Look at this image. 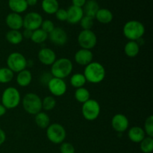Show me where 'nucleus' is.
<instances>
[{"instance_id": "obj_22", "label": "nucleus", "mask_w": 153, "mask_h": 153, "mask_svg": "<svg viewBox=\"0 0 153 153\" xmlns=\"http://www.w3.org/2000/svg\"><path fill=\"white\" fill-rule=\"evenodd\" d=\"M95 18L100 23L108 24L113 19V13L108 9L100 8L96 14Z\"/></svg>"}, {"instance_id": "obj_34", "label": "nucleus", "mask_w": 153, "mask_h": 153, "mask_svg": "<svg viewBox=\"0 0 153 153\" xmlns=\"http://www.w3.org/2000/svg\"><path fill=\"white\" fill-rule=\"evenodd\" d=\"M144 132L148 137H153V116L150 115L146 119L144 123Z\"/></svg>"}, {"instance_id": "obj_4", "label": "nucleus", "mask_w": 153, "mask_h": 153, "mask_svg": "<svg viewBox=\"0 0 153 153\" xmlns=\"http://www.w3.org/2000/svg\"><path fill=\"white\" fill-rule=\"evenodd\" d=\"M22 107L28 114L36 115L42 110V100L37 94L28 93L22 98Z\"/></svg>"}, {"instance_id": "obj_13", "label": "nucleus", "mask_w": 153, "mask_h": 153, "mask_svg": "<svg viewBox=\"0 0 153 153\" xmlns=\"http://www.w3.org/2000/svg\"><path fill=\"white\" fill-rule=\"evenodd\" d=\"M129 126V121L126 116L123 114H117L111 119V126L117 133H123L126 131Z\"/></svg>"}, {"instance_id": "obj_42", "label": "nucleus", "mask_w": 153, "mask_h": 153, "mask_svg": "<svg viewBox=\"0 0 153 153\" xmlns=\"http://www.w3.org/2000/svg\"><path fill=\"white\" fill-rule=\"evenodd\" d=\"M6 111H7V109H6L2 105L0 104V117H2L3 115L5 114Z\"/></svg>"}, {"instance_id": "obj_1", "label": "nucleus", "mask_w": 153, "mask_h": 153, "mask_svg": "<svg viewBox=\"0 0 153 153\" xmlns=\"http://www.w3.org/2000/svg\"><path fill=\"white\" fill-rule=\"evenodd\" d=\"M83 74L87 82L98 84L104 80L106 72L102 64L97 61H92L88 65L85 66Z\"/></svg>"}, {"instance_id": "obj_18", "label": "nucleus", "mask_w": 153, "mask_h": 153, "mask_svg": "<svg viewBox=\"0 0 153 153\" xmlns=\"http://www.w3.org/2000/svg\"><path fill=\"white\" fill-rule=\"evenodd\" d=\"M128 137L131 141L134 143H140L146 137L143 128L139 126L131 127L128 131Z\"/></svg>"}, {"instance_id": "obj_32", "label": "nucleus", "mask_w": 153, "mask_h": 153, "mask_svg": "<svg viewBox=\"0 0 153 153\" xmlns=\"http://www.w3.org/2000/svg\"><path fill=\"white\" fill-rule=\"evenodd\" d=\"M56 106V100L52 96L46 97L42 100V109L45 111H52Z\"/></svg>"}, {"instance_id": "obj_10", "label": "nucleus", "mask_w": 153, "mask_h": 153, "mask_svg": "<svg viewBox=\"0 0 153 153\" xmlns=\"http://www.w3.org/2000/svg\"><path fill=\"white\" fill-rule=\"evenodd\" d=\"M43 17L40 13L37 12L28 13L23 18V27L25 29L34 31L40 28Z\"/></svg>"}, {"instance_id": "obj_41", "label": "nucleus", "mask_w": 153, "mask_h": 153, "mask_svg": "<svg viewBox=\"0 0 153 153\" xmlns=\"http://www.w3.org/2000/svg\"><path fill=\"white\" fill-rule=\"evenodd\" d=\"M32 31L31 30H28V29H24L23 32L22 33V37H25L26 39H31V35H32Z\"/></svg>"}, {"instance_id": "obj_17", "label": "nucleus", "mask_w": 153, "mask_h": 153, "mask_svg": "<svg viewBox=\"0 0 153 153\" xmlns=\"http://www.w3.org/2000/svg\"><path fill=\"white\" fill-rule=\"evenodd\" d=\"M67 21L70 24H72V25L79 23L81 21V19H82V18L84 16L83 9H82V7H76V6L72 5L67 9Z\"/></svg>"}, {"instance_id": "obj_43", "label": "nucleus", "mask_w": 153, "mask_h": 153, "mask_svg": "<svg viewBox=\"0 0 153 153\" xmlns=\"http://www.w3.org/2000/svg\"><path fill=\"white\" fill-rule=\"evenodd\" d=\"M28 6H34L37 4V0H26Z\"/></svg>"}, {"instance_id": "obj_39", "label": "nucleus", "mask_w": 153, "mask_h": 153, "mask_svg": "<svg viewBox=\"0 0 153 153\" xmlns=\"http://www.w3.org/2000/svg\"><path fill=\"white\" fill-rule=\"evenodd\" d=\"M87 0H72V2H73V5L76 6V7H82L85 5V4L86 3Z\"/></svg>"}, {"instance_id": "obj_23", "label": "nucleus", "mask_w": 153, "mask_h": 153, "mask_svg": "<svg viewBox=\"0 0 153 153\" xmlns=\"http://www.w3.org/2000/svg\"><path fill=\"white\" fill-rule=\"evenodd\" d=\"M41 6L43 11L48 14H54L59 9L58 0H43Z\"/></svg>"}, {"instance_id": "obj_7", "label": "nucleus", "mask_w": 153, "mask_h": 153, "mask_svg": "<svg viewBox=\"0 0 153 153\" xmlns=\"http://www.w3.org/2000/svg\"><path fill=\"white\" fill-rule=\"evenodd\" d=\"M27 61H28L22 54L17 52H12L7 58V67L13 73H18L26 68Z\"/></svg>"}, {"instance_id": "obj_9", "label": "nucleus", "mask_w": 153, "mask_h": 153, "mask_svg": "<svg viewBox=\"0 0 153 153\" xmlns=\"http://www.w3.org/2000/svg\"><path fill=\"white\" fill-rule=\"evenodd\" d=\"M78 43L82 49L91 50L97 45V37L92 30H82L78 36Z\"/></svg>"}, {"instance_id": "obj_21", "label": "nucleus", "mask_w": 153, "mask_h": 153, "mask_svg": "<svg viewBox=\"0 0 153 153\" xmlns=\"http://www.w3.org/2000/svg\"><path fill=\"white\" fill-rule=\"evenodd\" d=\"M8 6L13 13H21L28 8L26 0H8Z\"/></svg>"}, {"instance_id": "obj_30", "label": "nucleus", "mask_w": 153, "mask_h": 153, "mask_svg": "<svg viewBox=\"0 0 153 153\" xmlns=\"http://www.w3.org/2000/svg\"><path fill=\"white\" fill-rule=\"evenodd\" d=\"M13 76H14V73L7 67L0 68V83H9L13 79Z\"/></svg>"}, {"instance_id": "obj_37", "label": "nucleus", "mask_w": 153, "mask_h": 153, "mask_svg": "<svg viewBox=\"0 0 153 153\" xmlns=\"http://www.w3.org/2000/svg\"><path fill=\"white\" fill-rule=\"evenodd\" d=\"M52 77H53V76H52L51 73L44 72V73H41V75L40 76V78H39V80H40L41 85L47 86L48 83H49V81L52 79Z\"/></svg>"}, {"instance_id": "obj_25", "label": "nucleus", "mask_w": 153, "mask_h": 153, "mask_svg": "<svg viewBox=\"0 0 153 153\" xmlns=\"http://www.w3.org/2000/svg\"><path fill=\"white\" fill-rule=\"evenodd\" d=\"M34 122L39 128H46L50 125V117L46 113L40 111L35 115Z\"/></svg>"}, {"instance_id": "obj_14", "label": "nucleus", "mask_w": 153, "mask_h": 153, "mask_svg": "<svg viewBox=\"0 0 153 153\" xmlns=\"http://www.w3.org/2000/svg\"><path fill=\"white\" fill-rule=\"evenodd\" d=\"M37 58L41 64L46 66H52L56 61V54L49 48H42L37 54Z\"/></svg>"}, {"instance_id": "obj_3", "label": "nucleus", "mask_w": 153, "mask_h": 153, "mask_svg": "<svg viewBox=\"0 0 153 153\" xmlns=\"http://www.w3.org/2000/svg\"><path fill=\"white\" fill-rule=\"evenodd\" d=\"M123 32L128 40L136 41L143 37L145 33V27L143 24L139 21L130 20L124 25Z\"/></svg>"}, {"instance_id": "obj_12", "label": "nucleus", "mask_w": 153, "mask_h": 153, "mask_svg": "<svg viewBox=\"0 0 153 153\" xmlns=\"http://www.w3.org/2000/svg\"><path fill=\"white\" fill-rule=\"evenodd\" d=\"M48 38L56 46H64L68 41V35L64 28L55 27L53 30L48 34Z\"/></svg>"}, {"instance_id": "obj_28", "label": "nucleus", "mask_w": 153, "mask_h": 153, "mask_svg": "<svg viewBox=\"0 0 153 153\" xmlns=\"http://www.w3.org/2000/svg\"><path fill=\"white\" fill-rule=\"evenodd\" d=\"M90 97H91V94H90L89 91L84 87L77 88L75 91V98L79 102L82 103V104L89 100Z\"/></svg>"}, {"instance_id": "obj_20", "label": "nucleus", "mask_w": 153, "mask_h": 153, "mask_svg": "<svg viewBox=\"0 0 153 153\" xmlns=\"http://www.w3.org/2000/svg\"><path fill=\"white\" fill-rule=\"evenodd\" d=\"M32 81V75L29 70H22L17 73L16 76V82L18 85L20 87H27L31 84Z\"/></svg>"}, {"instance_id": "obj_38", "label": "nucleus", "mask_w": 153, "mask_h": 153, "mask_svg": "<svg viewBox=\"0 0 153 153\" xmlns=\"http://www.w3.org/2000/svg\"><path fill=\"white\" fill-rule=\"evenodd\" d=\"M55 16L59 21H67V10L63 8H59L55 13Z\"/></svg>"}, {"instance_id": "obj_24", "label": "nucleus", "mask_w": 153, "mask_h": 153, "mask_svg": "<svg viewBox=\"0 0 153 153\" xmlns=\"http://www.w3.org/2000/svg\"><path fill=\"white\" fill-rule=\"evenodd\" d=\"M124 52L125 54L129 58H134L138 55L140 52V46L137 44L136 41L129 40L124 47Z\"/></svg>"}, {"instance_id": "obj_2", "label": "nucleus", "mask_w": 153, "mask_h": 153, "mask_svg": "<svg viewBox=\"0 0 153 153\" xmlns=\"http://www.w3.org/2000/svg\"><path fill=\"white\" fill-rule=\"evenodd\" d=\"M72 61L67 58L56 59L51 67V74L53 77L64 79L68 77L73 71Z\"/></svg>"}, {"instance_id": "obj_8", "label": "nucleus", "mask_w": 153, "mask_h": 153, "mask_svg": "<svg viewBox=\"0 0 153 153\" xmlns=\"http://www.w3.org/2000/svg\"><path fill=\"white\" fill-rule=\"evenodd\" d=\"M100 105L97 100H91L83 103L82 107V113L86 120L94 121L98 118L100 114Z\"/></svg>"}, {"instance_id": "obj_29", "label": "nucleus", "mask_w": 153, "mask_h": 153, "mask_svg": "<svg viewBox=\"0 0 153 153\" xmlns=\"http://www.w3.org/2000/svg\"><path fill=\"white\" fill-rule=\"evenodd\" d=\"M87 82L84 74L82 73H76L73 74L70 78V84L72 86L75 88H80L84 87L85 83Z\"/></svg>"}, {"instance_id": "obj_11", "label": "nucleus", "mask_w": 153, "mask_h": 153, "mask_svg": "<svg viewBox=\"0 0 153 153\" xmlns=\"http://www.w3.org/2000/svg\"><path fill=\"white\" fill-rule=\"evenodd\" d=\"M49 92L55 97H62L67 92V86L64 79L52 77L47 85Z\"/></svg>"}, {"instance_id": "obj_16", "label": "nucleus", "mask_w": 153, "mask_h": 153, "mask_svg": "<svg viewBox=\"0 0 153 153\" xmlns=\"http://www.w3.org/2000/svg\"><path fill=\"white\" fill-rule=\"evenodd\" d=\"M5 22L10 30L19 31L23 27V18L20 14L16 13H10L6 16Z\"/></svg>"}, {"instance_id": "obj_40", "label": "nucleus", "mask_w": 153, "mask_h": 153, "mask_svg": "<svg viewBox=\"0 0 153 153\" xmlns=\"http://www.w3.org/2000/svg\"><path fill=\"white\" fill-rule=\"evenodd\" d=\"M6 140V134L4 130L0 128V146L4 143Z\"/></svg>"}, {"instance_id": "obj_35", "label": "nucleus", "mask_w": 153, "mask_h": 153, "mask_svg": "<svg viewBox=\"0 0 153 153\" xmlns=\"http://www.w3.org/2000/svg\"><path fill=\"white\" fill-rule=\"evenodd\" d=\"M60 152L61 153H75L76 149L72 143L68 142H63L62 143H61Z\"/></svg>"}, {"instance_id": "obj_6", "label": "nucleus", "mask_w": 153, "mask_h": 153, "mask_svg": "<svg viewBox=\"0 0 153 153\" xmlns=\"http://www.w3.org/2000/svg\"><path fill=\"white\" fill-rule=\"evenodd\" d=\"M67 132L62 125L59 123L50 124L46 128V137L48 140L55 144H61L64 141Z\"/></svg>"}, {"instance_id": "obj_33", "label": "nucleus", "mask_w": 153, "mask_h": 153, "mask_svg": "<svg viewBox=\"0 0 153 153\" xmlns=\"http://www.w3.org/2000/svg\"><path fill=\"white\" fill-rule=\"evenodd\" d=\"M94 18L91 17V16L84 15V16L79 22L81 27L83 28V30H91L94 24Z\"/></svg>"}, {"instance_id": "obj_27", "label": "nucleus", "mask_w": 153, "mask_h": 153, "mask_svg": "<svg viewBox=\"0 0 153 153\" xmlns=\"http://www.w3.org/2000/svg\"><path fill=\"white\" fill-rule=\"evenodd\" d=\"M47 38V33H46L44 31H43L41 28H38V29L33 31L32 35H31V37L30 40H31L33 43L40 44V43H44Z\"/></svg>"}, {"instance_id": "obj_19", "label": "nucleus", "mask_w": 153, "mask_h": 153, "mask_svg": "<svg viewBox=\"0 0 153 153\" xmlns=\"http://www.w3.org/2000/svg\"><path fill=\"white\" fill-rule=\"evenodd\" d=\"M84 15L95 18L97 11L100 10V5L96 0H88L83 6Z\"/></svg>"}, {"instance_id": "obj_5", "label": "nucleus", "mask_w": 153, "mask_h": 153, "mask_svg": "<svg viewBox=\"0 0 153 153\" xmlns=\"http://www.w3.org/2000/svg\"><path fill=\"white\" fill-rule=\"evenodd\" d=\"M21 101V96L19 91L14 87L6 88L1 95V105L6 109L16 108Z\"/></svg>"}, {"instance_id": "obj_15", "label": "nucleus", "mask_w": 153, "mask_h": 153, "mask_svg": "<svg viewBox=\"0 0 153 153\" xmlns=\"http://www.w3.org/2000/svg\"><path fill=\"white\" fill-rule=\"evenodd\" d=\"M75 61L79 65L87 66L91 63L94 59V54L91 50L80 49L75 54Z\"/></svg>"}, {"instance_id": "obj_31", "label": "nucleus", "mask_w": 153, "mask_h": 153, "mask_svg": "<svg viewBox=\"0 0 153 153\" xmlns=\"http://www.w3.org/2000/svg\"><path fill=\"white\" fill-rule=\"evenodd\" d=\"M140 150L143 153H151L153 150V138L151 137H145L140 143Z\"/></svg>"}, {"instance_id": "obj_36", "label": "nucleus", "mask_w": 153, "mask_h": 153, "mask_svg": "<svg viewBox=\"0 0 153 153\" xmlns=\"http://www.w3.org/2000/svg\"><path fill=\"white\" fill-rule=\"evenodd\" d=\"M40 28L49 34L55 28V25L52 21L49 20V19H46V20H43Z\"/></svg>"}, {"instance_id": "obj_26", "label": "nucleus", "mask_w": 153, "mask_h": 153, "mask_svg": "<svg viewBox=\"0 0 153 153\" xmlns=\"http://www.w3.org/2000/svg\"><path fill=\"white\" fill-rule=\"evenodd\" d=\"M6 40L13 45H17L22 43L23 40L22 32L18 30H10L6 34Z\"/></svg>"}]
</instances>
